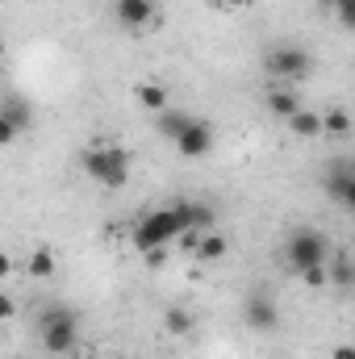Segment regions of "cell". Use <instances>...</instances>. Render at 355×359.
Wrapping results in <instances>:
<instances>
[{"label": "cell", "mask_w": 355, "mask_h": 359, "mask_svg": "<svg viewBox=\"0 0 355 359\" xmlns=\"http://www.w3.org/2000/svg\"><path fill=\"white\" fill-rule=\"evenodd\" d=\"M184 230H188V201L151 209V213H142V222L134 226V251L147 255V251L172 247L176 238H184Z\"/></svg>", "instance_id": "6da1fadb"}, {"label": "cell", "mask_w": 355, "mask_h": 359, "mask_svg": "<svg viewBox=\"0 0 355 359\" xmlns=\"http://www.w3.org/2000/svg\"><path fill=\"white\" fill-rule=\"evenodd\" d=\"M130 151L126 147H117V142H92L84 147V155H80V168H84V176L96 180L100 188H126V180H130Z\"/></svg>", "instance_id": "7a4b0ae2"}, {"label": "cell", "mask_w": 355, "mask_h": 359, "mask_svg": "<svg viewBox=\"0 0 355 359\" xmlns=\"http://www.w3.org/2000/svg\"><path fill=\"white\" fill-rule=\"evenodd\" d=\"M38 334H42V347H46L51 355H72L76 343H80V318H76L72 309L55 305V309H46V313L38 318Z\"/></svg>", "instance_id": "3957f363"}, {"label": "cell", "mask_w": 355, "mask_h": 359, "mask_svg": "<svg viewBox=\"0 0 355 359\" xmlns=\"http://www.w3.org/2000/svg\"><path fill=\"white\" fill-rule=\"evenodd\" d=\"M284 259H288V268L297 271V276L305 268L330 264V238H326L322 230H297V234L284 243Z\"/></svg>", "instance_id": "277c9868"}, {"label": "cell", "mask_w": 355, "mask_h": 359, "mask_svg": "<svg viewBox=\"0 0 355 359\" xmlns=\"http://www.w3.org/2000/svg\"><path fill=\"white\" fill-rule=\"evenodd\" d=\"M309 67H314V59H309V50H301V46H272L264 55V72L272 80H280V84L305 80Z\"/></svg>", "instance_id": "5b68a950"}, {"label": "cell", "mask_w": 355, "mask_h": 359, "mask_svg": "<svg viewBox=\"0 0 355 359\" xmlns=\"http://www.w3.org/2000/svg\"><path fill=\"white\" fill-rule=\"evenodd\" d=\"M113 21L126 34H142L159 21V4L155 0H113Z\"/></svg>", "instance_id": "8992f818"}, {"label": "cell", "mask_w": 355, "mask_h": 359, "mask_svg": "<svg viewBox=\"0 0 355 359\" xmlns=\"http://www.w3.org/2000/svg\"><path fill=\"white\" fill-rule=\"evenodd\" d=\"M176 151L184 155V159H205V155L213 151V126L196 117V121H192V130L176 142Z\"/></svg>", "instance_id": "52a82bcc"}, {"label": "cell", "mask_w": 355, "mask_h": 359, "mask_svg": "<svg viewBox=\"0 0 355 359\" xmlns=\"http://www.w3.org/2000/svg\"><path fill=\"white\" fill-rule=\"evenodd\" d=\"M326 196H335L343 209H351V213H355V163L335 168V172L326 176Z\"/></svg>", "instance_id": "ba28073f"}, {"label": "cell", "mask_w": 355, "mask_h": 359, "mask_svg": "<svg viewBox=\"0 0 355 359\" xmlns=\"http://www.w3.org/2000/svg\"><path fill=\"white\" fill-rule=\"evenodd\" d=\"M192 121H196V117H192V113H184V109H163V113L155 117V130H159V134L176 147L180 138L192 130Z\"/></svg>", "instance_id": "9c48e42d"}, {"label": "cell", "mask_w": 355, "mask_h": 359, "mask_svg": "<svg viewBox=\"0 0 355 359\" xmlns=\"http://www.w3.org/2000/svg\"><path fill=\"white\" fill-rule=\"evenodd\" d=\"M243 322H247L251 330H276V326H280V313H276V305H272L267 297H251L247 309H243Z\"/></svg>", "instance_id": "30bf717a"}, {"label": "cell", "mask_w": 355, "mask_h": 359, "mask_svg": "<svg viewBox=\"0 0 355 359\" xmlns=\"http://www.w3.org/2000/svg\"><path fill=\"white\" fill-rule=\"evenodd\" d=\"M134 100H138L147 113H155V117H159L163 109H172V104H168V88L155 84V80H138V84H134Z\"/></svg>", "instance_id": "8fae6325"}, {"label": "cell", "mask_w": 355, "mask_h": 359, "mask_svg": "<svg viewBox=\"0 0 355 359\" xmlns=\"http://www.w3.org/2000/svg\"><path fill=\"white\" fill-rule=\"evenodd\" d=\"M264 104H267V113H272V117H284V121H288V117H293V113L301 109L297 92H293V88H284V84H280V88H267Z\"/></svg>", "instance_id": "7c38bea8"}, {"label": "cell", "mask_w": 355, "mask_h": 359, "mask_svg": "<svg viewBox=\"0 0 355 359\" xmlns=\"http://www.w3.org/2000/svg\"><path fill=\"white\" fill-rule=\"evenodd\" d=\"M0 117H4V121H13L17 130H29V126H34V109H29V100H25V96H17V92H13V96H4Z\"/></svg>", "instance_id": "4fadbf2b"}, {"label": "cell", "mask_w": 355, "mask_h": 359, "mask_svg": "<svg viewBox=\"0 0 355 359\" xmlns=\"http://www.w3.org/2000/svg\"><path fill=\"white\" fill-rule=\"evenodd\" d=\"M226 255H230L226 234H217V230L201 234V243H196V259H201V264H217V259H226Z\"/></svg>", "instance_id": "5bb4252c"}, {"label": "cell", "mask_w": 355, "mask_h": 359, "mask_svg": "<svg viewBox=\"0 0 355 359\" xmlns=\"http://www.w3.org/2000/svg\"><path fill=\"white\" fill-rule=\"evenodd\" d=\"M288 130H293L297 138H318V134H322V113H309V109H297V113L288 117Z\"/></svg>", "instance_id": "9a60e30c"}, {"label": "cell", "mask_w": 355, "mask_h": 359, "mask_svg": "<svg viewBox=\"0 0 355 359\" xmlns=\"http://www.w3.org/2000/svg\"><path fill=\"white\" fill-rule=\"evenodd\" d=\"M25 271H29V280H51V276H55V255H51V247H34Z\"/></svg>", "instance_id": "2e32d148"}, {"label": "cell", "mask_w": 355, "mask_h": 359, "mask_svg": "<svg viewBox=\"0 0 355 359\" xmlns=\"http://www.w3.org/2000/svg\"><path fill=\"white\" fill-rule=\"evenodd\" d=\"M322 134H330V138L351 134V113H347V109H326V113H322Z\"/></svg>", "instance_id": "e0dca14e"}, {"label": "cell", "mask_w": 355, "mask_h": 359, "mask_svg": "<svg viewBox=\"0 0 355 359\" xmlns=\"http://www.w3.org/2000/svg\"><path fill=\"white\" fill-rule=\"evenodd\" d=\"M163 330H168L172 339H184V334L192 330V313H188V309H180V305H172V309L163 313Z\"/></svg>", "instance_id": "ac0fdd59"}, {"label": "cell", "mask_w": 355, "mask_h": 359, "mask_svg": "<svg viewBox=\"0 0 355 359\" xmlns=\"http://www.w3.org/2000/svg\"><path fill=\"white\" fill-rule=\"evenodd\" d=\"M326 268H330V284H339V288H351L355 284V264L347 255H335Z\"/></svg>", "instance_id": "d6986e66"}, {"label": "cell", "mask_w": 355, "mask_h": 359, "mask_svg": "<svg viewBox=\"0 0 355 359\" xmlns=\"http://www.w3.org/2000/svg\"><path fill=\"white\" fill-rule=\"evenodd\" d=\"M213 222H217V213H213L209 205H192V201H188V230L209 234V230H213Z\"/></svg>", "instance_id": "ffe728a7"}, {"label": "cell", "mask_w": 355, "mask_h": 359, "mask_svg": "<svg viewBox=\"0 0 355 359\" xmlns=\"http://www.w3.org/2000/svg\"><path fill=\"white\" fill-rule=\"evenodd\" d=\"M326 8L339 17V25H347V29H355V0H326Z\"/></svg>", "instance_id": "44dd1931"}, {"label": "cell", "mask_w": 355, "mask_h": 359, "mask_svg": "<svg viewBox=\"0 0 355 359\" xmlns=\"http://www.w3.org/2000/svg\"><path fill=\"white\" fill-rule=\"evenodd\" d=\"M301 284H305V288H326V284H330V268H326V264L305 268V271H301Z\"/></svg>", "instance_id": "7402d4cb"}, {"label": "cell", "mask_w": 355, "mask_h": 359, "mask_svg": "<svg viewBox=\"0 0 355 359\" xmlns=\"http://www.w3.org/2000/svg\"><path fill=\"white\" fill-rule=\"evenodd\" d=\"M17 134H21V130H17L13 121H4V117H0V147H13V142H17Z\"/></svg>", "instance_id": "603a6c76"}, {"label": "cell", "mask_w": 355, "mask_h": 359, "mask_svg": "<svg viewBox=\"0 0 355 359\" xmlns=\"http://www.w3.org/2000/svg\"><path fill=\"white\" fill-rule=\"evenodd\" d=\"M168 264V247H159V251H147V268H163Z\"/></svg>", "instance_id": "cb8c5ba5"}, {"label": "cell", "mask_w": 355, "mask_h": 359, "mask_svg": "<svg viewBox=\"0 0 355 359\" xmlns=\"http://www.w3.org/2000/svg\"><path fill=\"white\" fill-rule=\"evenodd\" d=\"M0 318H17V301H13V292L0 297Z\"/></svg>", "instance_id": "d4e9b609"}, {"label": "cell", "mask_w": 355, "mask_h": 359, "mask_svg": "<svg viewBox=\"0 0 355 359\" xmlns=\"http://www.w3.org/2000/svg\"><path fill=\"white\" fill-rule=\"evenodd\" d=\"M330 359H355V343H339V347L330 351Z\"/></svg>", "instance_id": "484cf974"}, {"label": "cell", "mask_w": 355, "mask_h": 359, "mask_svg": "<svg viewBox=\"0 0 355 359\" xmlns=\"http://www.w3.org/2000/svg\"><path fill=\"white\" fill-rule=\"evenodd\" d=\"M222 4H226V8H230V13H243V8H251V4H255V0H222Z\"/></svg>", "instance_id": "4316f807"}, {"label": "cell", "mask_w": 355, "mask_h": 359, "mask_svg": "<svg viewBox=\"0 0 355 359\" xmlns=\"http://www.w3.org/2000/svg\"><path fill=\"white\" fill-rule=\"evenodd\" d=\"M84 359H100V355H96V351H92V355H84Z\"/></svg>", "instance_id": "83f0119b"}, {"label": "cell", "mask_w": 355, "mask_h": 359, "mask_svg": "<svg viewBox=\"0 0 355 359\" xmlns=\"http://www.w3.org/2000/svg\"><path fill=\"white\" fill-rule=\"evenodd\" d=\"M117 359H134V355H117Z\"/></svg>", "instance_id": "f1b7e54d"}]
</instances>
